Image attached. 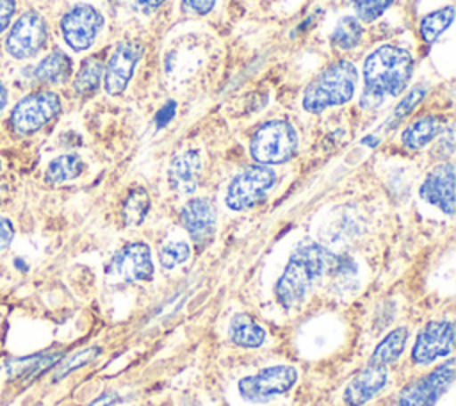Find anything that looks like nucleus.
Instances as JSON below:
<instances>
[{
  "instance_id": "nucleus-22",
  "label": "nucleus",
  "mask_w": 456,
  "mask_h": 406,
  "mask_svg": "<svg viewBox=\"0 0 456 406\" xmlns=\"http://www.w3.org/2000/svg\"><path fill=\"white\" fill-rule=\"evenodd\" d=\"M102 77H103L102 61L98 57H87L86 61H82L80 69L75 75L73 87L78 94L91 96L100 87Z\"/></svg>"
},
{
  "instance_id": "nucleus-3",
  "label": "nucleus",
  "mask_w": 456,
  "mask_h": 406,
  "mask_svg": "<svg viewBox=\"0 0 456 406\" xmlns=\"http://www.w3.org/2000/svg\"><path fill=\"white\" fill-rule=\"evenodd\" d=\"M358 73L353 62L335 61L324 68L305 89L303 109L317 114L328 107L347 103L356 87Z\"/></svg>"
},
{
  "instance_id": "nucleus-30",
  "label": "nucleus",
  "mask_w": 456,
  "mask_h": 406,
  "mask_svg": "<svg viewBox=\"0 0 456 406\" xmlns=\"http://www.w3.org/2000/svg\"><path fill=\"white\" fill-rule=\"evenodd\" d=\"M98 353H100V349H98V347H87V349H82L80 353H77L73 358H69L68 361H64V363L61 365V369L55 372V379H61L62 376L69 374L71 370H75V369H78V367H82V365L89 363L91 360H94V358L98 356Z\"/></svg>"
},
{
  "instance_id": "nucleus-26",
  "label": "nucleus",
  "mask_w": 456,
  "mask_h": 406,
  "mask_svg": "<svg viewBox=\"0 0 456 406\" xmlns=\"http://www.w3.org/2000/svg\"><path fill=\"white\" fill-rule=\"evenodd\" d=\"M362 36L363 28L360 21L354 16H344L331 34V43L340 50H353L360 45Z\"/></svg>"
},
{
  "instance_id": "nucleus-19",
  "label": "nucleus",
  "mask_w": 456,
  "mask_h": 406,
  "mask_svg": "<svg viewBox=\"0 0 456 406\" xmlns=\"http://www.w3.org/2000/svg\"><path fill=\"white\" fill-rule=\"evenodd\" d=\"M71 68H73L71 59L64 52L55 50L36 66L34 75L37 80L45 84H62L69 78Z\"/></svg>"
},
{
  "instance_id": "nucleus-4",
  "label": "nucleus",
  "mask_w": 456,
  "mask_h": 406,
  "mask_svg": "<svg viewBox=\"0 0 456 406\" xmlns=\"http://www.w3.org/2000/svg\"><path fill=\"white\" fill-rule=\"evenodd\" d=\"M297 132L289 121L274 119L256 128L251 137V157L262 164H283L290 160L297 150Z\"/></svg>"
},
{
  "instance_id": "nucleus-10",
  "label": "nucleus",
  "mask_w": 456,
  "mask_h": 406,
  "mask_svg": "<svg viewBox=\"0 0 456 406\" xmlns=\"http://www.w3.org/2000/svg\"><path fill=\"white\" fill-rule=\"evenodd\" d=\"M144 48L137 41H121L103 66V85L110 96L125 93Z\"/></svg>"
},
{
  "instance_id": "nucleus-9",
  "label": "nucleus",
  "mask_w": 456,
  "mask_h": 406,
  "mask_svg": "<svg viewBox=\"0 0 456 406\" xmlns=\"http://www.w3.org/2000/svg\"><path fill=\"white\" fill-rule=\"evenodd\" d=\"M103 27V16L89 4L71 7L61 20V32L68 46L75 52L91 48Z\"/></svg>"
},
{
  "instance_id": "nucleus-14",
  "label": "nucleus",
  "mask_w": 456,
  "mask_h": 406,
  "mask_svg": "<svg viewBox=\"0 0 456 406\" xmlns=\"http://www.w3.org/2000/svg\"><path fill=\"white\" fill-rule=\"evenodd\" d=\"M217 210L208 198H194L185 203L180 212L182 226L189 231L191 239L200 246L207 244L216 230Z\"/></svg>"
},
{
  "instance_id": "nucleus-2",
  "label": "nucleus",
  "mask_w": 456,
  "mask_h": 406,
  "mask_svg": "<svg viewBox=\"0 0 456 406\" xmlns=\"http://www.w3.org/2000/svg\"><path fill=\"white\" fill-rule=\"evenodd\" d=\"M338 262V256L319 244L306 242L299 246L289 258V264L276 283L274 292L278 303L285 308L299 306L314 281L335 271Z\"/></svg>"
},
{
  "instance_id": "nucleus-21",
  "label": "nucleus",
  "mask_w": 456,
  "mask_h": 406,
  "mask_svg": "<svg viewBox=\"0 0 456 406\" xmlns=\"http://www.w3.org/2000/svg\"><path fill=\"white\" fill-rule=\"evenodd\" d=\"M408 340V329L406 328H395L394 331H390L374 349L369 363L378 365V367H387L388 363L395 361Z\"/></svg>"
},
{
  "instance_id": "nucleus-37",
  "label": "nucleus",
  "mask_w": 456,
  "mask_h": 406,
  "mask_svg": "<svg viewBox=\"0 0 456 406\" xmlns=\"http://www.w3.org/2000/svg\"><path fill=\"white\" fill-rule=\"evenodd\" d=\"M7 98H9V93H7V87L2 84L0 80V112L5 109L7 105Z\"/></svg>"
},
{
  "instance_id": "nucleus-12",
  "label": "nucleus",
  "mask_w": 456,
  "mask_h": 406,
  "mask_svg": "<svg viewBox=\"0 0 456 406\" xmlns=\"http://www.w3.org/2000/svg\"><path fill=\"white\" fill-rule=\"evenodd\" d=\"M454 328L451 321H431L417 337L411 351V360L419 365L435 361L436 358L452 351Z\"/></svg>"
},
{
  "instance_id": "nucleus-7",
  "label": "nucleus",
  "mask_w": 456,
  "mask_h": 406,
  "mask_svg": "<svg viewBox=\"0 0 456 406\" xmlns=\"http://www.w3.org/2000/svg\"><path fill=\"white\" fill-rule=\"evenodd\" d=\"M297 381V370L290 365L265 367L239 381V394L249 402H265L289 392Z\"/></svg>"
},
{
  "instance_id": "nucleus-33",
  "label": "nucleus",
  "mask_w": 456,
  "mask_h": 406,
  "mask_svg": "<svg viewBox=\"0 0 456 406\" xmlns=\"http://www.w3.org/2000/svg\"><path fill=\"white\" fill-rule=\"evenodd\" d=\"M12 237H14V228H12L11 221L0 215V251L11 244Z\"/></svg>"
},
{
  "instance_id": "nucleus-6",
  "label": "nucleus",
  "mask_w": 456,
  "mask_h": 406,
  "mask_svg": "<svg viewBox=\"0 0 456 406\" xmlns=\"http://www.w3.org/2000/svg\"><path fill=\"white\" fill-rule=\"evenodd\" d=\"M61 112V98L52 91H39L21 98L12 112L11 125L16 134L28 135L37 132Z\"/></svg>"
},
{
  "instance_id": "nucleus-31",
  "label": "nucleus",
  "mask_w": 456,
  "mask_h": 406,
  "mask_svg": "<svg viewBox=\"0 0 456 406\" xmlns=\"http://www.w3.org/2000/svg\"><path fill=\"white\" fill-rule=\"evenodd\" d=\"M175 110H176V103L175 102H166L159 109V112L155 114V126L157 128H164L175 118Z\"/></svg>"
},
{
  "instance_id": "nucleus-34",
  "label": "nucleus",
  "mask_w": 456,
  "mask_h": 406,
  "mask_svg": "<svg viewBox=\"0 0 456 406\" xmlns=\"http://www.w3.org/2000/svg\"><path fill=\"white\" fill-rule=\"evenodd\" d=\"M216 0H183V7L196 14H208L214 7Z\"/></svg>"
},
{
  "instance_id": "nucleus-11",
  "label": "nucleus",
  "mask_w": 456,
  "mask_h": 406,
  "mask_svg": "<svg viewBox=\"0 0 456 406\" xmlns=\"http://www.w3.org/2000/svg\"><path fill=\"white\" fill-rule=\"evenodd\" d=\"M454 378V361L449 360L444 365L431 370L428 376L411 383L403 390L397 406H435L442 394L451 386Z\"/></svg>"
},
{
  "instance_id": "nucleus-35",
  "label": "nucleus",
  "mask_w": 456,
  "mask_h": 406,
  "mask_svg": "<svg viewBox=\"0 0 456 406\" xmlns=\"http://www.w3.org/2000/svg\"><path fill=\"white\" fill-rule=\"evenodd\" d=\"M116 401H118V395L112 394V392H109V394L100 395L98 399H94V401L89 402L87 406H112Z\"/></svg>"
},
{
  "instance_id": "nucleus-36",
  "label": "nucleus",
  "mask_w": 456,
  "mask_h": 406,
  "mask_svg": "<svg viewBox=\"0 0 456 406\" xmlns=\"http://www.w3.org/2000/svg\"><path fill=\"white\" fill-rule=\"evenodd\" d=\"M164 2H166V0H137L139 7H141L142 11H146V12H151V11L159 9Z\"/></svg>"
},
{
  "instance_id": "nucleus-38",
  "label": "nucleus",
  "mask_w": 456,
  "mask_h": 406,
  "mask_svg": "<svg viewBox=\"0 0 456 406\" xmlns=\"http://www.w3.org/2000/svg\"><path fill=\"white\" fill-rule=\"evenodd\" d=\"M0 167H2V160H0Z\"/></svg>"
},
{
  "instance_id": "nucleus-17",
  "label": "nucleus",
  "mask_w": 456,
  "mask_h": 406,
  "mask_svg": "<svg viewBox=\"0 0 456 406\" xmlns=\"http://www.w3.org/2000/svg\"><path fill=\"white\" fill-rule=\"evenodd\" d=\"M387 385V367L369 363L358 372L344 390V401L347 406H362L370 401Z\"/></svg>"
},
{
  "instance_id": "nucleus-27",
  "label": "nucleus",
  "mask_w": 456,
  "mask_h": 406,
  "mask_svg": "<svg viewBox=\"0 0 456 406\" xmlns=\"http://www.w3.org/2000/svg\"><path fill=\"white\" fill-rule=\"evenodd\" d=\"M191 256V248L185 240H173L160 248L159 260L164 269H173L183 262H187Z\"/></svg>"
},
{
  "instance_id": "nucleus-1",
  "label": "nucleus",
  "mask_w": 456,
  "mask_h": 406,
  "mask_svg": "<svg viewBox=\"0 0 456 406\" xmlns=\"http://www.w3.org/2000/svg\"><path fill=\"white\" fill-rule=\"evenodd\" d=\"M413 73V57L408 50L395 45L376 48L363 64V93L360 105L363 109L379 107L385 98L399 96Z\"/></svg>"
},
{
  "instance_id": "nucleus-5",
  "label": "nucleus",
  "mask_w": 456,
  "mask_h": 406,
  "mask_svg": "<svg viewBox=\"0 0 456 406\" xmlns=\"http://www.w3.org/2000/svg\"><path fill=\"white\" fill-rule=\"evenodd\" d=\"M274 182L276 175L269 166H249L230 182L224 201L232 210L251 208L265 198Z\"/></svg>"
},
{
  "instance_id": "nucleus-25",
  "label": "nucleus",
  "mask_w": 456,
  "mask_h": 406,
  "mask_svg": "<svg viewBox=\"0 0 456 406\" xmlns=\"http://www.w3.org/2000/svg\"><path fill=\"white\" fill-rule=\"evenodd\" d=\"M452 18H454V7L452 5L442 7L438 11H433V12L426 14L420 20V27H419L422 39L428 45L435 43L440 37V34L449 28V25L452 23Z\"/></svg>"
},
{
  "instance_id": "nucleus-24",
  "label": "nucleus",
  "mask_w": 456,
  "mask_h": 406,
  "mask_svg": "<svg viewBox=\"0 0 456 406\" xmlns=\"http://www.w3.org/2000/svg\"><path fill=\"white\" fill-rule=\"evenodd\" d=\"M150 210V196L146 189L134 187L123 201L121 217L125 226H139Z\"/></svg>"
},
{
  "instance_id": "nucleus-20",
  "label": "nucleus",
  "mask_w": 456,
  "mask_h": 406,
  "mask_svg": "<svg viewBox=\"0 0 456 406\" xmlns=\"http://www.w3.org/2000/svg\"><path fill=\"white\" fill-rule=\"evenodd\" d=\"M230 338L240 347H260L265 340V331L249 315L237 313L230 322Z\"/></svg>"
},
{
  "instance_id": "nucleus-8",
  "label": "nucleus",
  "mask_w": 456,
  "mask_h": 406,
  "mask_svg": "<svg viewBox=\"0 0 456 406\" xmlns=\"http://www.w3.org/2000/svg\"><path fill=\"white\" fill-rule=\"evenodd\" d=\"M46 21L41 14L28 11L23 12L11 27L5 39V50L14 59H28L41 52V48L46 45Z\"/></svg>"
},
{
  "instance_id": "nucleus-16",
  "label": "nucleus",
  "mask_w": 456,
  "mask_h": 406,
  "mask_svg": "<svg viewBox=\"0 0 456 406\" xmlns=\"http://www.w3.org/2000/svg\"><path fill=\"white\" fill-rule=\"evenodd\" d=\"M201 173V157L196 150H187L178 153L167 169L169 187L176 194H191L200 183Z\"/></svg>"
},
{
  "instance_id": "nucleus-29",
  "label": "nucleus",
  "mask_w": 456,
  "mask_h": 406,
  "mask_svg": "<svg viewBox=\"0 0 456 406\" xmlns=\"http://www.w3.org/2000/svg\"><path fill=\"white\" fill-rule=\"evenodd\" d=\"M424 96H426V87H424V85H415L413 89H410V93H408V94L397 103V107L394 109L390 125H392V123H397V121H401L404 116H408V114L422 102Z\"/></svg>"
},
{
  "instance_id": "nucleus-23",
  "label": "nucleus",
  "mask_w": 456,
  "mask_h": 406,
  "mask_svg": "<svg viewBox=\"0 0 456 406\" xmlns=\"http://www.w3.org/2000/svg\"><path fill=\"white\" fill-rule=\"evenodd\" d=\"M82 171H84L82 158L75 153H66V155H61V157L53 158L48 164L45 178L50 183H62V182L77 178Z\"/></svg>"
},
{
  "instance_id": "nucleus-32",
  "label": "nucleus",
  "mask_w": 456,
  "mask_h": 406,
  "mask_svg": "<svg viewBox=\"0 0 456 406\" xmlns=\"http://www.w3.org/2000/svg\"><path fill=\"white\" fill-rule=\"evenodd\" d=\"M14 9H16L14 0H0V34L9 27Z\"/></svg>"
},
{
  "instance_id": "nucleus-18",
  "label": "nucleus",
  "mask_w": 456,
  "mask_h": 406,
  "mask_svg": "<svg viewBox=\"0 0 456 406\" xmlns=\"http://www.w3.org/2000/svg\"><path fill=\"white\" fill-rule=\"evenodd\" d=\"M444 132V118L440 116H422L404 128L401 141L403 146L417 151L426 148L438 134Z\"/></svg>"
},
{
  "instance_id": "nucleus-15",
  "label": "nucleus",
  "mask_w": 456,
  "mask_h": 406,
  "mask_svg": "<svg viewBox=\"0 0 456 406\" xmlns=\"http://www.w3.org/2000/svg\"><path fill=\"white\" fill-rule=\"evenodd\" d=\"M112 269L126 281H148L153 276L151 251L144 242H132L112 258Z\"/></svg>"
},
{
  "instance_id": "nucleus-28",
  "label": "nucleus",
  "mask_w": 456,
  "mask_h": 406,
  "mask_svg": "<svg viewBox=\"0 0 456 406\" xmlns=\"http://www.w3.org/2000/svg\"><path fill=\"white\" fill-rule=\"evenodd\" d=\"M351 2H353L358 20L374 21L392 5L394 0H351Z\"/></svg>"
},
{
  "instance_id": "nucleus-13",
  "label": "nucleus",
  "mask_w": 456,
  "mask_h": 406,
  "mask_svg": "<svg viewBox=\"0 0 456 406\" xmlns=\"http://www.w3.org/2000/svg\"><path fill=\"white\" fill-rule=\"evenodd\" d=\"M420 198L449 215L454 212V166L451 162L428 173L420 185Z\"/></svg>"
}]
</instances>
